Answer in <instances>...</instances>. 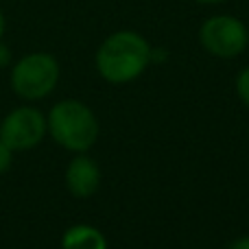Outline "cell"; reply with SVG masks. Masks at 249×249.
<instances>
[{"label":"cell","mask_w":249,"mask_h":249,"mask_svg":"<svg viewBox=\"0 0 249 249\" xmlns=\"http://www.w3.org/2000/svg\"><path fill=\"white\" fill-rule=\"evenodd\" d=\"M151 44L136 31H116L96 51V70L109 83H129L151 64Z\"/></svg>","instance_id":"cell-1"},{"label":"cell","mask_w":249,"mask_h":249,"mask_svg":"<svg viewBox=\"0 0 249 249\" xmlns=\"http://www.w3.org/2000/svg\"><path fill=\"white\" fill-rule=\"evenodd\" d=\"M48 133L72 153H86L99 140V121L81 101H59L46 118Z\"/></svg>","instance_id":"cell-2"},{"label":"cell","mask_w":249,"mask_h":249,"mask_svg":"<svg viewBox=\"0 0 249 249\" xmlns=\"http://www.w3.org/2000/svg\"><path fill=\"white\" fill-rule=\"evenodd\" d=\"M59 81V64L48 53H31L11 68V90L24 101L48 96Z\"/></svg>","instance_id":"cell-3"},{"label":"cell","mask_w":249,"mask_h":249,"mask_svg":"<svg viewBox=\"0 0 249 249\" xmlns=\"http://www.w3.org/2000/svg\"><path fill=\"white\" fill-rule=\"evenodd\" d=\"M199 42L219 59L238 57L249 44V31L234 16H212L199 29Z\"/></svg>","instance_id":"cell-4"},{"label":"cell","mask_w":249,"mask_h":249,"mask_svg":"<svg viewBox=\"0 0 249 249\" xmlns=\"http://www.w3.org/2000/svg\"><path fill=\"white\" fill-rule=\"evenodd\" d=\"M48 124L46 116L35 107H18L7 114L0 124V140L16 153V151H29L42 142L46 136Z\"/></svg>","instance_id":"cell-5"},{"label":"cell","mask_w":249,"mask_h":249,"mask_svg":"<svg viewBox=\"0 0 249 249\" xmlns=\"http://www.w3.org/2000/svg\"><path fill=\"white\" fill-rule=\"evenodd\" d=\"M101 184V168L92 158H88L86 153H79L72 162L68 164L66 171V186L68 190L79 199L92 197L99 190Z\"/></svg>","instance_id":"cell-6"},{"label":"cell","mask_w":249,"mask_h":249,"mask_svg":"<svg viewBox=\"0 0 249 249\" xmlns=\"http://www.w3.org/2000/svg\"><path fill=\"white\" fill-rule=\"evenodd\" d=\"M61 249H107V241L92 225H72L61 238Z\"/></svg>","instance_id":"cell-7"},{"label":"cell","mask_w":249,"mask_h":249,"mask_svg":"<svg viewBox=\"0 0 249 249\" xmlns=\"http://www.w3.org/2000/svg\"><path fill=\"white\" fill-rule=\"evenodd\" d=\"M236 94H238V99L249 107V66L243 68L236 77Z\"/></svg>","instance_id":"cell-8"},{"label":"cell","mask_w":249,"mask_h":249,"mask_svg":"<svg viewBox=\"0 0 249 249\" xmlns=\"http://www.w3.org/2000/svg\"><path fill=\"white\" fill-rule=\"evenodd\" d=\"M11 160H13V151L9 149V146L4 144L2 140H0V175L9 171V166H11Z\"/></svg>","instance_id":"cell-9"},{"label":"cell","mask_w":249,"mask_h":249,"mask_svg":"<svg viewBox=\"0 0 249 249\" xmlns=\"http://www.w3.org/2000/svg\"><path fill=\"white\" fill-rule=\"evenodd\" d=\"M228 249H249V236H241L234 243H230Z\"/></svg>","instance_id":"cell-10"},{"label":"cell","mask_w":249,"mask_h":249,"mask_svg":"<svg viewBox=\"0 0 249 249\" xmlns=\"http://www.w3.org/2000/svg\"><path fill=\"white\" fill-rule=\"evenodd\" d=\"M9 59H11V53H9V48L4 46L2 39H0V66H4Z\"/></svg>","instance_id":"cell-11"},{"label":"cell","mask_w":249,"mask_h":249,"mask_svg":"<svg viewBox=\"0 0 249 249\" xmlns=\"http://www.w3.org/2000/svg\"><path fill=\"white\" fill-rule=\"evenodd\" d=\"M4 26H7V22H4V13H2V9H0V39H2V35H4Z\"/></svg>","instance_id":"cell-12"},{"label":"cell","mask_w":249,"mask_h":249,"mask_svg":"<svg viewBox=\"0 0 249 249\" xmlns=\"http://www.w3.org/2000/svg\"><path fill=\"white\" fill-rule=\"evenodd\" d=\"M201 4H219V2H225V0H197Z\"/></svg>","instance_id":"cell-13"}]
</instances>
